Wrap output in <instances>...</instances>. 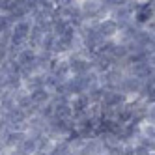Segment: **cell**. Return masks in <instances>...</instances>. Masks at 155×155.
Instances as JSON below:
<instances>
[{"mask_svg": "<svg viewBox=\"0 0 155 155\" xmlns=\"http://www.w3.org/2000/svg\"><path fill=\"white\" fill-rule=\"evenodd\" d=\"M71 146H73L75 155H101V153H105L103 146H101V140L97 137L79 138V140L71 142Z\"/></svg>", "mask_w": 155, "mask_h": 155, "instance_id": "obj_1", "label": "cell"}, {"mask_svg": "<svg viewBox=\"0 0 155 155\" xmlns=\"http://www.w3.org/2000/svg\"><path fill=\"white\" fill-rule=\"evenodd\" d=\"M68 62H69V69H71V77H81V75H86L94 71L92 69V62L88 56H84V52H73L68 56Z\"/></svg>", "mask_w": 155, "mask_h": 155, "instance_id": "obj_2", "label": "cell"}, {"mask_svg": "<svg viewBox=\"0 0 155 155\" xmlns=\"http://www.w3.org/2000/svg\"><path fill=\"white\" fill-rule=\"evenodd\" d=\"M95 30H97V34L103 38V41H116L118 34H120V25L116 21H112L110 17H107V19L99 21L95 25Z\"/></svg>", "mask_w": 155, "mask_h": 155, "instance_id": "obj_3", "label": "cell"}, {"mask_svg": "<svg viewBox=\"0 0 155 155\" xmlns=\"http://www.w3.org/2000/svg\"><path fill=\"white\" fill-rule=\"evenodd\" d=\"M140 88H142V82L137 79V77H133V75H127V73H125L124 81H121V84H120V88H118V92H121L125 97L133 99V97H138Z\"/></svg>", "mask_w": 155, "mask_h": 155, "instance_id": "obj_4", "label": "cell"}, {"mask_svg": "<svg viewBox=\"0 0 155 155\" xmlns=\"http://www.w3.org/2000/svg\"><path fill=\"white\" fill-rule=\"evenodd\" d=\"M129 101V97H125L118 90H105L101 97V107L103 108H118L121 105H125Z\"/></svg>", "mask_w": 155, "mask_h": 155, "instance_id": "obj_5", "label": "cell"}, {"mask_svg": "<svg viewBox=\"0 0 155 155\" xmlns=\"http://www.w3.org/2000/svg\"><path fill=\"white\" fill-rule=\"evenodd\" d=\"M153 17H155V13H153L151 2H140L138 9L135 12V15H133V23H135V26H138V28H144Z\"/></svg>", "mask_w": 155, "mask_h": 155, "instance_id": "obj_6", "label": "cell"}, {"mask_svg": "<svg viewBox=\"0 0 155 155\" xmlns=\"http://www.w3.org/2000/svg\"><path fill=\"white\" fill-rule=\"evenodd\" d=\"M108 17L112 19V21H116V23L120 25V28L125 26V25H131V23H133V12H131L129 6H127V0H125L121 6H116V8L110 9Z\"/></svg>", "mask_w": 155, "mask_h": 155, "instance_id": "obj_7", "label": "cell"}, {"mask_svg": "<svg viewBox=\"0 0 155 155\" xmlns=\"http://www.w3.org/2000/svg\"><path fill=\"white\" fill-rule=\"evenodd\" d=\"M26 138V133L25 131H6L2 137H0V144H2V148L4 150H8V151H12V150H15L21 142H23Z\"/></svg>", "mask_w": 155, "mask_h": 155, "instance_id": "obj_8", "label": "cell"}, {"mask_svg": "<svg viewBox=\"0 0 155 155\" xmlns=\"http://www.w3.org/2000/svg\"><path fill=\"white\" fill-rule=\"evenodd\" d=\"M36 58H38V51L30 49V47L21 49V51L15 54V56H13V60L17 62L19 68H30V65L36 62Z\"/></svg>", "mask_w": 155, "mask_h": 155, "instance_id": "obj_9", "label": "cell"}, {"mask_svg": "<svg viewBox=\"0 0 155 155\" xmlns=\"http://www.w3.org/2000/svg\"><path fill=\"white\" fill-rule=\"evenodd\" d=\"M69 105H71V110H73V116H82V114H86L88 107H90L92 103H90V99H88V95L82 94V95L71 97L69 99Z\"/></svg>", "mask_w": 155, "mask_h": 155, "instance_id": "obj_10", "label": "cell"}, {"mask_svg": "<svg viewBox=\"0 0 155 155\" xmlns=\"http://www.w3.org/2000/svg\"><path fill=\"white\" fill-rule=\"evenodd\" d=\"M45 77H47V73H34V75H30L28 79L23 82V88L28 94L34 92V90H39V88H45Z\"/></svg>", "mask_w": 155, "mask_h": 155, "instance_id": "obj_11", "label": "cell"}, {"mask_svg": "<svg viewBox=\"0 0 155 155\" xmlns=\"http://www.w3.org/2000/svg\"><path fill=\"white\" fill-rule=\"evenodd\" d=\"M30 99H32V103H34V105L39 108V107L49 105V103L52 101V92L47 90V88H39V90L30 92Z\"/></svg>", "mask_w": 155, "mask_h": 155, "instance_id": "obj_12", "label": "cell"}, {"mask_svg": "<svg viewBox=\"0 0 155 155\" xmlns=\"http://www.w3.org/2000/svg\"><path fill=\"white\" fill-rule=\"evenodd\" d=\"M12 151H15L17 155H34V153H38V140L26 135V138Z\"/></svg>", "mask_w": 155, "mask_h": 155, "instance_id": "obj_13", "label": "cell"}, {"mask_svg": "<svg viewBox=\"0 0 155 155\" xmlns=\"http://www.w3.org/2000/svg\"><path fill=\"white\" fill-rule=\"evenodd\" d=\"M0 108H2V112L4 114H8V112H12L13 108H17V105H15V95H13V92H9V90H6L2 95H0Z\"/></svg>", "mask_w": 155, "mask_h": 155, "instance_id": "obj_14", "label": "cell"}, {"mask_svg": "<svg viewBox=\"0 0 155 155\" xmlns=\"http://www.w3.org/2000/svg\"><path fill=\"white\" fill-rule=\"evenodd\" d=\"M19 0H0V17H12Z\"/></svg>", "mask_w": 155, "mask_h": 155, "instance_id": "obj_15", "label": "cell"}, {"mask_svg": "<svg viewBox=\"0 0 155 155\" xmlns=\"http://www.w3.org/2000/svg\"><path fill=\"white\" fill-rule=\"evenodd\" d=\"M69 23H65V21L62 19H52V36H56V38H62L65 34V30H68Z\"/></svg>", "mask_w": 155, "mask_h": 155, "instance_id": "obj_16", "label": "cell"}, {"mask_svg": "<svg viewBox=\"0 0 155 155\" xmlns=\"http://www.w3.org/2000/svg\"><path fill=\"white\" fill-rule=\"evenodd\" d=\"M140 135L155 142V125H151V124H146V121H144V124L140 125Z\"/></svg>", "mask_w": 155, "mask_h": 155, "instance_id": "obj_17", "label": "cell"}, {"mask_svg": "<svg viewBox=\"0 0 155 155\" xmlns=\"http://www.w3.org/2000/svg\"><path fill=\"white\" fill-rule=\"evenodd\" d=\"M146 124L155 125V105H150V107H148V112H146Z\"/></svg>", "mask_w": 155, "mask_h": 155, "instance_id": "obj_18", "label": "cell"}, {"mask_svg": "<svg viewBox=\"0 0 155 155\" xmlns=\"http://www.w3.org/2000/svg\"><path fill=\"white\" fill-rule=\"evenodd\" d=\"M6 92V79H4V75L0 73V95H2Z\"/></svg>", "mask_w": 155, "mask_h": 155, "instance_id": "obj_19", "label": "cell"}, {"mask_svg": "<svg viewBox=\"0 0 155 155\" xmlns=\"http://www.w3.org/2000/svg\"><path fill=\"white\" fill-rule=\"evenodd\" d=\"M148 62H150V65L155 69V51L153 52H150V58H148Z\"/></svg>", "mask_w": 155, "mask_h": 155, "instance_id": "obj_20", "label": "cell"}, {"mask_svg": "<svg viewBox=\"0 0 155 155\" xmlns=\"http://www.w3.org/2000/svg\"><path fill=\"white\" fill-rule=\"evenodd\" d=\"M0 155H9V151H8V150H4V151H0Z\"/></svg>", "mask_w": 155, "mask_h": 155, "instance_id": "obj_21", "label": "cell"}, {"mask_svg": "<svg viewBox=\"0 0 155 155\" xmlns=\"http://www.w3.org/2000/svg\"><path fill=\"white\" fill-rule=\"evenodd\" d=\"M4 116V112H2V108H0V118H2Z\"/></svg>", "mask_w": 155, "mask_h": 155, "instance_id": "obj_22", "label": "cell"}, {"mask_svg": "<svg viewBox=\"0 0 155 155\" xmlns=\"http://www.w3.org/2000/svg\"><path fill=\"white\" fill-rule=\"evenodd\" d=\"M101 155H108V153H101Z\"/></svg>", "mask_w": 155, "mask_h": 155, "instance_id": "obj_23", "label": "cell"}]
</instances>
